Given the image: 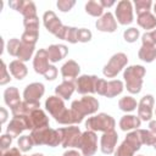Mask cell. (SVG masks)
<instances>
[{
  "label": "cell",
  "mask_w": 156,
  "mask_h": 156,
  "mask_svg": "<svg viewBox=\"0 0 156 156\" xmlns=\"http://www.w3.org/2000/svg\"><path fill=\"white\" fill-rule=\"evenodd\" d=\"M71 111L73 113L76 123H79L84 116L94 113L99 108V102L93 96H84L80 100H76L72 102Z\"/></svg>",
  "instance_id": "cell-1"
},
{
  "label": "cell",
  "mask_w": 156,
  "mask_h": 156,
  "mask_svg": "<svg viewBox=\"0 0 156 156\" xmlns=\"http://www.w3.org/2000/svg\"><path fill=\"white\" fill-rule=\"evenodd\" d=\"M145 74V68L143 66H130L124 71V79L127 90L132 94H138L141 90L143 77Z\"/></svg>",
  "instance_id": "cell-2"
},
{
  "label": "cell",
  "mask_w": 156,
  "mask_h": 156,
  "mask_svg": "<svg viewBox=\"0 0 156 156\" xmlns=\"http://www.w3.org/2000/svg\"><path fill=\"white\" fill-rule=\"evenodd\" d=\"M49 56H48V51L46 50H39L34 57V69L37 73H40L43 74L48 80H52L56 78L57 76V69L56 67L54 66H50L49 65Z\"/></svg>",
  "instance_id": "cell-3"
},
{
  "label": "cell",
  "mask_w": 156,
  "mask_h": 156,
  "mask_svg": "<svg viewBox=\"0 0 156 156\" xmlns=\"http://www.w3.org/2000/svg\"><path fill=\"white\" fill-rule=\"evenodd\" d=\"M34 144L38 145H49V146H56L61 143V138L57 130L51 129L49 127L45 128H39V129H33L30 134Z\"/></svg>",
  "instance_id": "cell-4"
},
{
  "label": "cell",
  "mask_w": 156,
  "mask_h": 156,
  "mask_svg": "<svg viewBox=\"0 0 156 156\" xmlns=\"http://www.w3.org/2000/svg\"><path fill=\"white\" fill-rule=\"evenodd\" d=\"M141 144L143 143L138 130L132 132L127 135V138L121 144V146H118V149L115 152V156H133L134 152L140 149Z\"/></svg>",
  "instance_id": "cell-5"
},
{
  "label": "cell",
  "mask_w": 156,
  "mask_h": 156,
  "mask_svg": "<svg viewBox=\"0 0 156 156\" xmlns=\"http://www.w3.org/2000/svg\"><path fill=\"white\" fill-rule=\"evenodd\" d=\"M85 126L88 129L90 130H101V132H108L112 130L115 127V119L106 115V113H100L95 117H90L88 118V121L85 122Z\"/></svg>",
  "instance_id": "cell-6"
},
{
  "label": "cell",
  "mask_w": 156,
  "mask_h": 156,
  "mask_svg": "<svg viewBox=\"0 0 156 156\" xmlns=\"http://www.w3.org/2000/svg\"><path fill=\"white\" fill-rule=\"evenodd\" d=\"M122 90H123V83L121 80L106 82V80L100 79V78H98V80H96L95 91L100 95H104L107 98H113V96L121 94Z\"/></svg>",
  "instance_id": "cell-7"
},
{
  "label": "cell",
  "mask_w": 156,
  "mask_h": 156,
  "mask_svg": "<svg viewBox=\"0 0 156 156\" xmlns=\"http://www.w3.org/2000/svg\"><path fill=\"white\" fill-rule=\"evenodd\" d=\"M60 138H61V144L63 147H68V146H78L79 147V143H80V130L78 129V127H66V128H60L57 129Z\"/></svg>",
  "instance_id": "cell-8"
},
{
  "label": "cell",
  "mask_w": 156,
  "mask_h": 156,
  "mask_svg": "<svg viewBox=\"0 0 156 156\" xmlns=\"http://www.w3.org/2000/svg\"><path fill=\"white\" fill-rule=\"evenodd\" d=\"M127 62H128V58L123 52H118V54L113 55L110 58V61L107 62V65L104 67V74L107 78L115 77L127 65Z\"/></svg>",
  "instance_id": "cell-9"
},
{
  "label": "cell",
  "mask_w": 156,
  "mask_h": 156,
  "mask_svg": "<svg viewBox=\"0 0 156 156\" xmlns=\"http://www.w3.org/2000/svg\"><path fill=\"white\" fill-rule=\"evenodd\" d=\"M79 147L84 156H91L95 154L98 147V136L93 130H87L82 134Z\"/></svg>",
  "instance_id": "cell-10"
},
{
  "label": "cell",
  "mask_w": 156,
  "mask_h": 156,
  "mask_svg": "<svg viewBox=\"0 0 156 156\" xmlns=\"http://www.w3.org/2000/svg\"><path fill=\"white\" fill-rule=\"evenodd\" d=\"M116 17L121 24H129L133 22V11L132 4L128 0H122L117 4Z\"/></svg>",
  "instance_id": "cell-11"
},
{
  "label": "cell",
  "mask_w": 156,
  "mask_h": 156,
  "mask_svg": "<svg viewBox=\"0 0 156 156\" xmlns=\"http://www.w3.org/2000/svg\"><path fill=\"white\" fill-rule=\"evenodd\" d=\"M44 24L46 27V29L52 33L54 35H56L57 38L61 35L65 26L61 23V21L56 17V15L52 11H48L44 13Z\"/></svg>",
  "instance_id": "cell-12"
},
{
  "label": "cell",
  "mask_w": 156,
  "mask_h": 156,
  "mask_svg": "<svg viewBox=\"0 0 156 156\" xmlns=\"http://www.w3.org/2000/svg\"><path fill=\"white\" fill-rule=\"evenodd\" d=\"M44 94V85L41 83H32L29 84L26 90H24V101L32 102V104H38L39 99Z\"/></svg>",
  "instance_id": "cell-13"
},
{
  "label": "cell",
  "mask_w": 156,
  "mask_h": 156,
  "mask_svg": "<svg viewBox=\"0 0 156 156\" xmlns=\"http://www.w3.org/2000/svg\"><path fill=\"white\" fill-rule=\"evenodd\" d=\"M96 76H82L77 79V91L79 94H88L95 93L96 87Z\"/></svg>",
  "instance_id": "cell-14"
},
{
  "label": "cell",
  "mask_w": 156,
  "mask_h": 156,
  "mask_svg": "<svg viewBox=\"0 0 156 156\" xmlns=\"http://www.w3.org/2000/svg\"><path fill=\"white\" fill-rule=\"evenodd\" d=\"M152 106H154L152 95H145L139 102L138 117H140L143 121H149L152 116Z\"/></svg>",
  "instance_id": "cell-15"
},
{
  "label": "cell",
  "mask_w": 156,
  "mask_h": 156,
  "mask_svg": "<svg viewBox=\"0 0 156 156\" xmlns=\"http://www.w3.org/2000/svg\"><path fill=\"white\" fill-rule=\"evenodd\" d=\"M117 139H118V135L113 129L105 132L104 135L101 136V151L104 154H107V155L112 154L115 147H116Z\"/></svg>",
  "instance_id": "cell-16"
},
{
  "label": "cell",
  "mask_w": 156,
  "mask_h": 156,
  "mask_svg": "<svg viewBox=\"0 0 156 156\" xmlns=\"http://www.w3.org/2000/svg\"><path fill=\"white\" fill-rule=\"evenodd\" d=\"M45 106H46V110L56 118L58 117L66 108H65V105H63V101L61 100V98L58 96H50L46 102H45Z\"/></svg>",
  "instance_id": "cell-17"
},
{
  "label": "cell",
  "mask_w": 156,
  "mask_h": 156,
  "mask_svg": "<svg viewBox=\"0 0 156 156\" xmlns=\"http://www.w3.org/2000/svg\"><path fill=\"white\" fill-rule=\"evenodd\" d=\"M10 6H12L15 10L23 13L26 18L28 17H35V6L32 1H11Z\"/></svg>",
  "instance_id": "cell-18"
},
{
  "label": "cell",
  "mask_w": 156,
  "mask_h": 156,
  "mask_svg": "<svg viewBox=\"0 0 156 156\" xmlns=\"http://www.w3.org/2000/svg\"><path fill=\"white\" fill-rule=\"evenodd\" d=\"M96 28L101 32H115L117 28V23L111 12L105 13L100 20L96 21Z\"/></svg>",
  "instance_id": "cell-19"
},
{
  "label": "cell",
  "mask_w": 156,
  "mask_h": 156,
  "mask_svg": "<svg viewBox=\"0 0 156 156\" xmlns=\"http://www.w3.org/2000/svg\"><path fill=\"white\" fill-rule=\"evenodd\" d=\"M30 122H32V127L33 129H39V128H45L49 127V119L45 116V113L41 110H34L30 115H29Z\"/></svg>",
  "instance_id": "cell-20"
},
{
  "label": "cell",
  "mask_w": 156,
  "mask_h": 156,
  "mask_svg": "<svg viewBox=\"0 0 156 156\" xmlns=\"http://www.w3.org/2000/svg\"><path fill=\"white\" fill-rule=\"evenodd\" d=\"M79 71H80V68H79L78 63H77V62H74L73 60L67 61V62L62 66V68H61L62 77H63L66 80H68V79H73V78H77V76H78Z\"/></svg>",
  "instance_id": "cell-21"
},
{
  "label": "cell",
  "mask_w": 156,
  "mask_h": 156,
  "mask_svg": "<svg viewBox=\"0 0 156 156\" xmlns=\"http://www.w3.org/2000/svg\"><path fill=\"white\" fill-rule=\"evenodd\" d=\"M48 56L49 60L52 62H57L60 60H62L66 55H67V48L65 45L57 44V45H51L48 48Z\"/></svg>",
  "instance_id": "cell-22"
},
{
  "label": "cell",
  "mask_w": 156,
  "mask_h": 156,
  "mask_svg": "<svg viewBox=\"0 0 156 156\" xmlns=\"http://www.w3.org/2000/svg\"><path fill=\"white\" fill-rule=\"evenodd\" d=\"M138 24L145 29H152L156 27V17L150 12H144L138 15Z\"/></svg>",
  "instance_id": "cell-23"
},
{
  "label": "cell",
  "mask_w": 156,
  "mask_h": 156,
  "mask_svg": "<svg viewBox=\"0 0 156 156\" xmlns=\"http://www.w3.org/2000/svg\"><path fill=\"white\" fill-rule=\"evenodd\" d=\"M56 94L58 95V98H62V99H69L72 93L74 91V84L73 82L71 80H65L63 83H61L60 85L56 87L55 89Z\"/></svg>",
  "instance_id": "cell-24"
},
{
  "label": "cell",
  "mask_w": 156,
  "mask_h": 156,
  "mask_svg": "<svg viewBox=\"0 0 156 156\" xmlns=\"http://www.w3.org/2000/svg\"><path fill=\"white\" fill-rule=\"evenodd\" d=\"M140 126V119L136 116H123L119 121V127L122 130H130Z\"/></svg>",
  "instance_id": "cell-25"
},
{
  "label": "cell",
  "mask_w": 156,
  "mask_h": 156,
  "mask_svg": "<svg viewBox=\"0 0 156 156\" xmlns=\"http://www.w3.org/2000/svg\"><path fill=\"white\" fill-rule=\"evenodd\" d=\"M10 71L12 76H15L17 79H23L27 74V67L20 60H15L10 63Z\"/></svg>",
  "instance_id": "cell-26"
},
{
  "label": "cell",
  "mask_w": 156,
  "mask_h": 156,
  "mask_svg": "<svg viewBox=\"0 0 156 156\" xmlns=\"http://www.w3.org/2000/svg\"><path fill=\"white\" fill-rule=\"evenodd\" d=\"M139 58L145 62H151L156 58V48L150 45H143L139 50Z\"/></svg>",
  "instance_id": "cell-27"
},
{
  "label": "cell",
  "mask_w": 156,
  "mask_h": 156,
  "mask_svg": "<svg viewBox=\"0 0 156 156\" xmlns=\"http://www.w3.org/2000/svg\"><path fill=\"white\" fill-rule=\"evenodd\" d=\"M5 101L6 104L12 108L15 107L16 105H18L21 101H20V94H18V90L12 87V88H9L5 90Z\"/></svg>",
  "instance_id": "cell-28"
},
{
  "label": "cell",
  "mask_w": 156,
  "mask_h": 156,
  "mask_svg": "<svg viewBox=\"0 0 156 156\" xmlns=\"http://www.w3.org/2000/svg\"><path fill=\"white\" fill-rule=\"evenodd\" d=\"M33 49H34L33 45H29V44H26V43L21 41V46H20V50H18V54H17V57L20 58V61L29 60L32 54H33Z\"/></svg>",
  "instance_id": "cell-29"
},
{
  "label": "cell",
  "mask_w": 156,
  "mask_h": 156,
  "mask_svg": "<svg viewBox=\"0 0 156 156\" xmlns=\"http://www.w3.org/2000/svg\"><path fill=\"white\" fill-rule=\"evenodd\" d=\"M118 106L122 111H126V112H130L133 110H135L136 107V101L132 98V96H124L119 101H118Z\"/></svg>",
  "instance_id": "cell-30"
},
{
  "label": "cell",
  "mask_w": 156,
  "mask_h": 156,
  "mask_svg": "<svg viewBox=\"0 0 156 156\" xmlns=\"http://www.w3.org/2000/svg\"><path fill=\"white\" fill-rule=\"evenodd\" d=\"M85 11L91 16H101L104 7L100 4V1H89L85 5Z\"/></svg>",
  "instance_id": "cell-31"
},
{
  "label": "cell",
  "mask_w": 156,
  "mask_h": 156,
  "mask_svg": "<svg viewBox=\"0 0 156 156\" xmlns=\"http://www.w3.org/2000/svg\"><path fill=\"white\" fill-rule=\"evenodd\" d=\"M138 133L140 135L141 143L146 144V145H154V143L156 141V133H154L152 130H144V129H138Z\"/></svg>",
  "instance_id": "cell-32"
},
{
  "label": "cell",
  "mask_w": 156,
  "mask_h": 156,
  "mask_svg": "<svg viewBox=\"0 0 156 156\" xmlns=\"http://www.w3.org/2000/svg\"><path fill=\"white\" fill-rule=\"evenodd\" d=\"M37 39H38V29H26V32L22 35V41L26 44L33 45V46Z\"/></svg>",
  "instance_id": "cell-33"
},
{
  "label": "cell",
  "mask_w": 156,
  "mask_h": 156,
  "mask_svg": "<svg viewBox=\"0 0 156 156\" xmlns=\"http://www.w3.org/2000/svg\"><path fill=\"white\" fill-rule=\"evenodd\" d=\"M33 144H34V141H33L32 136H29V135H24V136H21L18 139V146H20V149L22 151L30 150L32 146H33Z\"/></svg>",
  "instance_id": "cell-34"
},
{
  "label": "cell",
  "mask_w": 156,
  "mask_h": 156,
  "mask_svg": "<svg viewBox=\"0 0 156 156\" xmlns=\"http://www.w3.org/2000/svg\"><path fill=\"white\" fill-rule=\"evenodd\" d=\"M151 7V1L150 0H135V9H136V13H144L147 12Z\"/></svg>",
  "instance_id": "cell-35"
},
{
  "label": "cell",
  "mask_w": 156,
  "mask_h": 156,
  "mask_svg": "<svg viewBox=\"0 0 156 156\" xmlns=\"http://www.w3.org/2000/svg\"><path fill=\"white\" fill-rule=\"evenodd\" d=\"M143 45H150V46H155L156 45V29L145 33L143 35Z\"/></svg>",
  "instance_id": "cell-36"
},
{
  "label": "cell",
  "mask_w": 156,
  "mask_h": 156,
  "mask_svg": "<svg viewBox=\"0 0 156 156\" xmlns=\"http://www.w3.org/2000/svg\"><path fill=\"white\" fill-rule=\"evenodd\" d=\"M20 46H21V41L18 39H16V38L11 39L9 41V44H7V51H9V54L12 55V56H17L18 50H20Z\"/></svg>",
  "instance_id": "cell-37"
},
{
  "label": "cell",
  "mask_w": 156,
  "mask_h": 156,
  "mask_svg": "<svg viewBox=\"0 0 156 156\" xmlns=\"http://www.w3.org/2000/svg\"><path fill=\"white\" fill-rule=\"evenodd\" d=\"M124 39L127 40V41H129V43H133V41H135L136 39H138V37H139V30L136 29V28H129V29H127L126 32H124Z\"/></svg>",
  "instance_id": "cell-38"
},
{
  "label": "cell",
  "mask_w": 156,
  "mask_h": 156,
  "mask_svg": "<svg viewBox=\"0 0 156 156\" xmlns=\"http://www.w3.org/2000/svg\"><path fill=\"white\" fill-rule=\"evenodd\" d=\"M74 4H76L74 0H60V1H57V7L61 11L66 12V11H69Z\"/></svg>",
  "instance_id": "cell-39"
},
{
  "label": "cell",
  "mask_w": 156,
  "mask_h": 156,
  "mask_svg": "<svg viewBox=\"0 0 156 156\" xmlns=\"http://www.w3.org/2000/svg\"><path fill=\"white\" fill-rule=\"evenodd\" d=\"M91 39V32L89 29H85V28H80L79 32H78V41H89Z\"/></svg>",
  "instance_id": "cell-40"
},
{
  "label": "cell",
  "mask_w": 156,
  "mask_h": 156,
  "mask_svg": "<svg viewBox=\"0 0 156 156\" xmlns=\"http://www.w3.org/2000/svg\"><path fill=\"white\" fill-rule=\"evenodd\" d=\"M11 141H12V135H9V134L2 135V136H1V143H0V145H1V150L5 151V150L10 146Z\"/></svg>",
  "instance_id": "cell-41"
},
{
  "label": "cell",
  "mask_w": 156,
  "mask_h": 156,
  "mask_svg": "<svg viewBox=\"0 0 156 156\" xmlns=\"http://www.w3.org/2000/svg\"><path fill=\"white\" fill-rule=\"evenodd\" d=\"M0 84H6L11 78L10 74H7V69H6V65L5 62H2V68H1V77H0Z\"/></svg>",
  "instance_id": "cell-42"
},
{
  "label": "cell",
  "mask_w": 156,
  "mask_h": 156,
  "mask_svg": "<svg viewBox=\"0 0 156 156\" xmlns=\"http://www.w3.org/2000/svg\"><path fill=\"white\" fill-rule=\"evenodd\" d=\"M63 156H80V155L77 151H74V150H69V151H66L63 154Z\"/></svg>",
  "instance_id": "cell-43"
},
{
  "label": "cell",
  "mask_w": 156,
  "mask_h": 156,
  "mask_svg": "<svg viewBox=\"0 0 156 156\" xmlns=\"http://www.w3.org/2000/svg\"><path fill=\"white\" fill-rule=\"evenodd\" d=\"M0 111H1V122L4 123V122L6 121V116H7V112L5 111V108H0Z\"/></svg>",
  "instance_id": "cell-44"
},
{
  "label": "cell",
  "mask_w": 156,
  "mask_h": 156,
  "mask_svg": "<svg viewBox=\"0 0 156 156\" xmlns=\"http://www.w3.org/2000/svg\"><path fill=\"white\" fill-rule=\"evenodd\" d=\"M100 4L102 5V7L104 6H107L108 7V6H112L115 4V1H105V0H102V1H100Z\"/></svg>",
  "instance_id": "cell-45"
},
{
  "label": "cell",
  "mask_w": 156,
  "mask_h": 156,
  "mask_svg": "<svg viewBox=\"0 0 156 156\" xmlns=\"http://www.w3.org/2000/svg\"><path fill=\"white\" fill-rule=\"evenodd\" d=\"M149 127H150V130H152L154 133H156V121H151L150 124H149Z\"/></svg>",
  "instance_id": "cell-46"
},
{
  "label": "cell",
  "mask_w": 156,
  "mask_h": 156,
  "mask_svg": "<svg viewBox=\"0 0 156 156\" xmlns=\"http://www.w3.org/2000/svg\"><path fill=\"white\" fill-rule=\"evenodd\" d=\"M32 156H43L41 154H34V155H32Z\"/></svg>",
  "instance_id": "cell-47"
},
{
  "label": "cell",
  "mask_w": 156,
  "mask_h": 156,
  "mask_svg": "<svg viewBox=\"0 0 156 156\" xmlns=\"http://www.w3.org/2000/svg\"><path fill=\"white\" fill-rule=\"evenodd\" d=\"M154 11H155V13H156V2H155V5H154Z\"/></svg>",
  "instance_id": "cell-48"
},
{
  "label": "cell",
  "mask_w": 156,
  "mask_h": 156,
  "mask_svg": "<svg viewBox=\"0 0 156 156\" xmlns=\"http://www.w3.org/2000/svg\"><path fill=\"white\" fill-rule=\"evenodd\" d=\"M154 149H155V150H156V141H155V143H154Z\"/></svg>",
  "instance_id": "cell-49"
}]
</instances>
